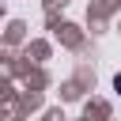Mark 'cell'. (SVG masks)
Listing matches in <instances>:
<instances>
[{
  "instance_id": "cell-1",
  "label": "cell",
  "mask_w": 121,
  "mask_h": 121,
  "mask_svg": "<svg viewBox=\"0 0 121 121\" xmlns=\"http://www.w3.org/2000/svg\"><path fill=\"white\" fill-rule=\"evenodd\" d=\"M117 91H121V76H117Z\"/></svg>"
}]
</instances>
